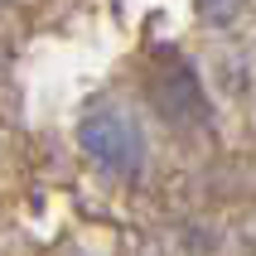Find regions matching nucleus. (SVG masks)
Returning a JSON list of instances; mask_svg holds the SVG:
<instances>
[{
  "label": "nucleus",
  "mask_w": 256,
  "mask_h": 256,
  "mask_svg": "<svg viewBox=\"0 0 256 256\" xmlns=\"http://www.w3.org/2000/svg\"><path fill=\"white\" fill-rule=\"evenodd\" d=\"M246 10V0H194V14L203 24H232Z\"/></svg>",
  "instance_id": "7ed1b4c3"
},
{
  "label": "nucleus",
  "mask_w": 256,
  "mask_h": 256,
  "mask_svg": "<svg viewBox=\"0 0 256 256\" xmlns=\"http://www.w3.org/2000/svg\"><path fill=\"white\" fill-rule=\"evenodd\" d=\"M150 97H155V112L179 130L203 126L208 116V92L198 87V72L188 68L184 58H164L150 78Z\"/></svg>",
  "instance_id": "f03ea898"
},
{
  "label": "nucleus",
  "mask_w": 256,
  "mask_h": 256,
  "mask_svg": "<svg viewBox=\"0 0 256 256\" xmlns=\"http://www.w3.org/2000/svg\"><path fill=\"white\" fill-rule=\"evenodd\" d=\"M78 150L112 179H136L150 160V136L140 116L121 102H92L78 121Z\"/></svg>",
  "instance_id": "f257e3e1"
}]
</instances>
